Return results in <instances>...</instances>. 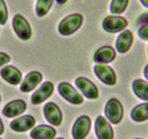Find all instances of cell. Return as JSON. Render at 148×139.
Masks as SVG:
<instances>
[{
	"mask_svg": "<svg viewBox=\"0 0 148 139\" xmlns=\"http://www.w3.org/2000/svg\"><path fill=\"white\" fill-rule=\"evenodd\" d=\"M84 16L80 13H73L64 18L58 25V31L62 36H71L82 27Z\"/></svg>",
	"mask_w": 148,
	"mask_h": 139,
	"instance_id": "cell-1",
	"label": "cell"
},
{
	"mask_svg": "<svg viewBox=\"0 0 148 139\" xmlns=\"http://www.w3.org/2000/svg\"><path fill=\"white\" fill-rule=\"evenodd\" d=\"M124 109L121 102L116 98H111L106 103L105 115L107 120L113 125H119L123 118Z\"/></svg>",
	"mask_w": 148,
	"mask_h": 139,
	"instance_id": "cell-2",
	"label": "cell"
},
{
	"mask_svg": "<svg viewBox=\"0 0 148 139\" xmlns=\"http://www.w3.org/2000/svg\"><path fill=\"white\" fill-rule=\"evenodd\" d=\"M58 93L61 96L69 103L74 105H79L84 102L82 95L76 90L71 83L62 82L58 86Z\"/></svg>",
	"mask_w": 148,
	"mask_h": 139,
	"instance_id": "cell-3",
	"label": "cell"
},
{
	"mask_svg": "<svg viewBox=\"0 0 148 139\" xmlns=\"http://www.w3.org/2000/svg\"><path fill=\"white\" fill-rule=\"evenodd\" d=\"M12 28L20 39L29 40L32 36V29L28 21L23 15L17 14L12 19Z\"/></svg>",
	"mask_w": 148,
	"mask_h": 139,
	"instance_id": "cell-4",
	"label": "cell"
},
{
	"mask_svg": "<svg viewBox=\"0 0 148 139\" xmlns=\"http://www.w3.org/2000/svg\"><path fill=\"white\" fill-rule=\"evenodd\" d=\"M129 25V22L125 18L117 15L107 16L102 23L104 31L110 33H116L124 31Z\"/></svg>",
	"mask_w": 148,
	"mask_h": 139,
	"instance_id": "cell-5",
	"label": "cell"
},
{
	"mask_svg": "<svg viewBox=\"0 0 148 139\" xmlns=\"http://www.w3.org/2000/svg\"><path fill=\"white\" fill-rule=\"evenodd\" d=\"M92 127V120L87 115H82L76 119L72 127L73 139H85L89 135Z\"/></svg>",
	"mask_w": 148,
	"mask_h": 139,
	"instance_id": "cell-6",
	"label": "cell"
},
{
	"mask_svg": "<svg viewBox=\"0 0 148 139\" xmlns=\"http://www.w3.org/2000/svg\"><path fill=\"white\" fill-rule=\"evenodd\" d=\"M94 72L100 81L108 86H115L117 83V76L111 67L103 64H97L94 67Z\"/></svg>",
	"mask_w": 148,
	"mask_h": 139,
	"instance_id": "cell-7",
	"label": "cell"
},
{
	"mask_svg": "<svg viewBox=\"0 0 148 139\" xmlns=\"http://www.w3.org/2000/svg\"><path fill=\"white\" fill-rule=\"evenodd\" d=\"M76 86L88 99H97L99 97V90L96 85L85 77H79L75 80Z\"/></svg>",
	"mask_w": 148,
	"mask_h": 139,
	"instance_id": "cell-8",
	"label": "cell"
},
{
	"mask_svg": "<svg viewBox=\"0 0 148 139\" xmlns=\"http://www.w3.org/2000/svg\"><path fill=\"white\" fill-rule=\"evenodd\" d=\"M95 131L97 139H114V130L110 123L102 115L95 120Z\"/></svg>",
	"mask_w": 148,
	"mask_h": 139,
	"instance_id": "cell-9",
	"label": "cell"
},
{
	"mask_svg": "<svg viewBox=\"0 0 148 139\" xmlns=\"http://www.w3.org/2000/svg\"><path fill=\"white\" fill-rule=\"evenodd\" d=\"M55 90L54 84L50 81H45L40 87L31 95V101L34 105L41 104L47 100L53 93Z\"/></svg>",
	"mask_w": 148,
	"mask_h": 139,
	"instance_id": "cell-10",
	"label": "cell"
},
{
	"mask_svg": "<svg viewBox=\"0 0 148 139\" xmlns=\"http://www.w3.org/2000/svg\"><path fill=\"white\" fill-rule=\"evenodd\" d=\"M44 115L48 123L58 127L62 122V113L60 107L54 102H48L44 106Z\"/></svg>",
	"mask_w": 148,
	"mask_h": 139,
	"instance_id": "cell-11",
	"label": "cell"
},
{
	"mask_svg": "<svg viewBox=\"0 0 148 139\" xmlns=\"http://www.w3.org/2000/svg\"><path fill=\"white\" fill-rule=\"evenodd\" d=\"M27 104L23 99H15L5 104L2 110V114L8 118H14L21 115L25 112Z\"/></svg>",
	"mask_w": 148,
	"mask_h": 139,
	"instance_id": "cell-12",
	"label": "cell"
},
{
	"mask_svg": "<svg viewBox=\"0 0 148 139\" xmlns=\"http://www.w3.org/2000/svg\"><path fill=\"white\" fill-rule=\"evenodd\" d=\"M36 125V119L30 114L21 116L10 123V127L16 133H25L31 130Z\"/></svg>",
	"mask_w": 148,
	"mask_h": 139,
	"instance_id": "cell-13",
	"label": "cell"
},
{
	"mask_svg": "<svg viewBox=\"0 0 148 139\" xmlns=\"http://www.w3.org/2000/svg\"><path fill=\"white\" fill-rule=\"evenodd\" d=\"M43 76L39 71H31L28 73L22 81L20 90L23 93H29L39 86L42 81Z\"/></svg>",
	"mask_w": 148,
	"mask_h": 139,
	"instance_id": "cell-14",
	"label": "cell"
},
{
	"mask_svg": "<svg viewBox=\"0 0 148 139\" xmlns=\"http://www.w3.org/2000/svg\"><path fill=\"white\" fill-rule=\"evenodd\" d=\"M0 76L7 83L12 86L20 84L22 80V73L13 65H6L0 70Z\"/></svg>",
	"mask_w": 148,
	"mask_h": 139,
	"instance_id": "cell-15",
	"label": "cell"
},
{
	"mask_svg": "<svg viewBox=\"0 0 148 139\" xmlns=\"http://www.w3.org/2000/svg\"><path fill=\"white\" fill-rule=\"evenodd\" d=\"M116 57V52L110 46H103L99 48L95 52L93 59L97 64H108L115 60Z\"/></svg>",
	"mask_w": 148,
	"mask_h": 139,
	"instance_id": "cell-16",
	"label": "cell"
},
{
	"mask_svg": "<svg viewBox=\"0 0 148 139\" xmlns=\"http://www.w3.org/2000/svg\"><path fill=\"white\" fill-rule=\"evenodd\" d=\"M134 43V34L130 30H124L118 36L116 42V49L120 54L129 52Z\"/></svg>",
	"mask_w": 148,
	"mask_h": 139,
	"instance_id": "cell-17",
	"label": "cell"
},
{
	"mask_svg": "<svg viewBox=\"0 0 148 139\" xmlns=\"http://www.w3.org/2000/svg\"><path fill=\"white\" fill-rule=\"evenodd\" d=\"M56 135V130L51 125H39L31 130L30 137L32 139H55Z\"/></svg>",
	"mask_w": 148,
	"mask_h": 139,
	"instance_id": "cell-18",
	"label": "cell"
},
{
	"mask_svg": "<svg viewBox=\"0 0 148 139\" xmlns=\"http://www.w3.org/2000/svg\"><path fill=\"white\" fill-rule=\"evenodd\" d=\"M132 90L140 100L148 102V82L143 79H136L132 82Z\"/></svg>",
	"mask_w": 148,
	"mask_h": 139,
	"instance_id": "cell-19",
	"label": "cell"
},
{
	"mask_svg": "<svg viewBox=\"0 0 148 139\" xmlns=\"http://www.w3.org/2000/svg\"><path fill=\"white\" fill-rule=\"evenodd\" d=\"M131 118L136 123H144L148 120V102L137 104L131 112Z\"/></svg>",
	"mask_w": 148,
	"mask_h": 139,
	"instance_id": "cell-20",
	"label": "cell"
},
{
	"mask_svg": "<svg viewBox=\"0 0 148 139\" xmlns=\"http://www.w3.org/2000/svg\"><path fill=\"white\" fill-rule=\"evenodd\" d=\"M54 0H37L36 12L39 18L45 16L49 12L53 5Z\"/></svg>",
	"mask_w": 148,
	"mask_h": 139,
	"instance_id": "cell-21",
	"label": "cell"
},
{
	"mask_svg": "<svg viewBox=\"0 0 148 139\" xmlns=\"http://www.w3.org/2000/svg\"><path fill=\"white\" fill-rule=\"evenodd\" d=\"M129 0H112L110 7V10L112 14L121 15L127 9Z\"/></svg>",
	"mask_w": 148,
	"mask_h": 139,
	"instance_id": "cell-22",
	"label": "cell"
},
{
	"mask_svg": "<svg viewBox=\"0 0 148 139\" xmlns=\"http://www.w3.org/2000/svg\"><path fill=\"white\" fill-rule=\"evenodd\" d=\"M8 19V10L5 0H0V25H5Z\"/></svg>",
	"mask_w": 148,
	"mask_h": 139,
	"instance_id": "cell-23",
	"label": "cell"
},
{
	"mask_svg": "<svg viewBox=\"0 0 148 139\" xmlns=\"http://www.w3.org/2000/svg\"><path fill=\"white\" fill-rule=\"evenodd\" d=\"M137 33L141 39L144 41H148V22L140 25Z\"/></svg>",
	"mask_w": 148,
	"mask_h": 139,
	"instance_id": "cell-24",
	"label": "cell"
},
{
	"mask_svg": "<svg viewBox=\"0 0 148 139\" xmlns=\"http://www.w3.org/2000/svg\"><path fill=\"white\" fill-rule=\"evenodd\" d=\"M10 59V57L8 54L5 53V52H0V67L5 65L6 64L9 63Z\"/></svg>",
	"mask_w": 148,
	"mask_h": 139,
	"instance_id": "cell-25",
	"label": "cell"
},
{
	"mask_svg": "<svg viewBox=\"0 0 148 139\" xmlns=\"http://www.w3.org/2000/svg\"><path fill=\"white\" fill-rule=\"evenodd\" d=\"M148 22V12L144 13L141 15L137 19V23L139 25H142L144 23H147Z\"/></svg>",
	"mask_w": 148,
	"mask_h": 139,
	"instance_id": "cell-26",
	"label": "cell"
},
{
	"mask_svg": "<svg viewBox=\"0 0 148 139\" xmlns=\"http://www.w3.org/2000/svg\"><path fill=\"white\" fill-rule=\"evenodd\" d=\"M143 74H144V76H145V79H146V80L148 82V64L145 67V68H144Z\"/></svg>",
	"mask_w": 148,
	"mask_h": 139,
	"instance_id": "cell-27",
	"label": "cell"
},
{
	"mask_svg": "<svg viewBox=\"0 0 148 139\" xmlns=\"http://www.w3.org/2000/svg\"><path fill=\"white\" fill-rule=\"evenodd\" d=\"M4 132H5V126H4V123L2 119L0 117V136H2Z\"/></svg>",
	"mask_w": 148,
	"mask_h": 139,
	"instance_id": "cell-28",
	"label": "cell"
},
{
	"mask_svg": "<svg viewBox=\"0 0 148 139\" xmlns=\"http://www.w3.org/2000/svg\"><path fill=\"white\" fill-rule=\"evenodd\" d=\"M139 2H141V4H142L145 7L147 8L148 9V0H139Z\"/></svg>",
	"mask_w": 148,
	"mask_h": 139,
	"instance_id": "cell-29",
	"label": "cell"
},
{
	"mask_svg": "<svg viewBox=\"0 0 148 139\" xmlns=\"http://www.w3.org/2000/svg\"><path fill=\"white\" fill-rule=\"evenodd\" d=\"M56 1L59 5H65L68 0H56Z\"/></svg>",
	"mask_w": 148,
	"mask_h": 139,
	"instance_id": "cell-30",
	"label": "cell"
},
{
	"mask_svg": "<svg viewBox=\"0 0 148 139\" xmlns=\"http://www.w3.org/2000/svg\"><path fill=\"white\" fill-rule=\"evenodd\" d=\"M55 139H65V138H55Z\"/></svg>",
	"mask_w": 148,
	"mask_h": 139,
	"instance_id": "cell-31",
	"label": "cell"
},
{
	"mask_svg": "<svg viewBox=\"0 0 148 139\" xmlns=\"http://www.w3.org/2000/svg\"><path fill=\"white\" fill-rule=\"evenodd\" d=\"M133 139H144V138H133Z\"/></svg>",
	"mask_w": 148,
	"mask_h": 139,
	"instance_id": "cell-32",
	"label": "cell"
},
{
	"mask_svg": "<svg viewBox=\"0 0 148 139\" xmlns=\"http://www.w3.org/2000/svg\"><path fill=\"white\" fill-rule=\"evenodd\" d=\"M1 100H2V99H1V96H0V103H1Z\"/></svg>",
	"mask_w": 148,
	"mask_h": 139,
	"instance_id": "cell-33",
	"label": "cell"
},
{
	"mask_svg": "<svg viewBox=\"0 0 148 139\" xmlns=\"http://www.w3.org/2000/svg\"><path fill=\"white\" fill-rule=\"evenodd\" d=\"M147 54H148V46H147Z\"/></svg>",
	"mask_w": 148,
	"mask_h": 139,
	"instance_id": "cell-34",
	"label": "cell"
},
{
	"mask_svg": "<svg viewBox=\"0 0 148 139\" xmlns=\"http://www.w3.org/2000/svg\"><path fill=\"white\" fill-rule=\"evenodd\" d=\"M0 139H2V138H0Z\"/></svg>",
	"mask_w": 148,
	"mask_h": 139,
	"instance_id": "cell-35",
	"label": "cell"
}]
</instances>
